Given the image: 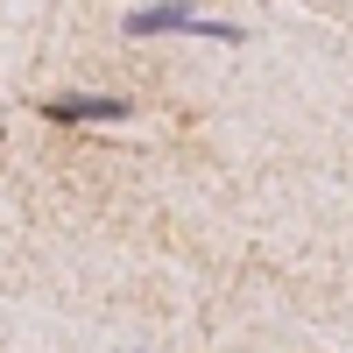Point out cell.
<instances>
[{
	"label": "cell",
	"mask_w": 353,
	"mask_h": 353,
	"mask_svg": "<svg viewBox=\"0 0 353 353\" xmlns=\"http://www.w3.org/2000/svg\"><path fill=\"white\" fill-rule=\"evenodd\" d=\"M191 21H198V8H191V0H149V8H134L121 28L141 43V36H191Z\"/></svg>",
	"instance_id": "obj_2"
},
{
	"label": "cell",
	"mask_w": 353,
	"mask_h": 353,
	"mask_svg": "<svg viewBox=\"0 0 353 353\" xmlns=\"http://www.w3.org/2000/svg\"><path fill=\"white\" fill-rule=\"evenodd\" d=\"M43 121L50 128H121V121H134V99H121V92H57V99H43Z\"/></svg>",
	"instance_id": "obj_1"
}]
</instances>
